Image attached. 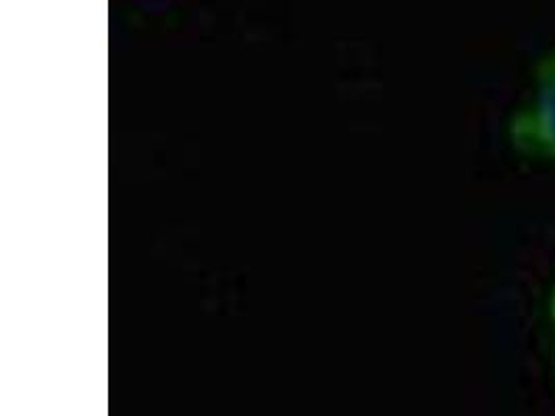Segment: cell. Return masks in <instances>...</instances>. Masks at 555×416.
Returning a JSON list of instances; mask_svg holds the SVG:
<instances>
[{
	"mask_svg": "<svg viewBox=\"0 0 555 416\" xmlns=\"http://www.w3.org/2000/svg\"><path fill=\"white\" fill-rule=\"evenodd\" d=\"M554 316H555V296H554Z\"/></svg>",
	"mask_w": 555,
	"mask_h": 416,
	"instance_id": "2",
	"label": "cell"
},
{
	"mask_svg": "<svg viewBox=\"0 0 555 416\" xmlns=\"http://www.w3.org/2000/svg\"><path fill=\"white\" fill-rule=\"evenodd\" d=\"M512 138L527 153L555 158V54L541 63L534 103L516 117Z\"/></svg>",
	"mask_w": 555,
	"mask_h": 416,
	"instance_id": "1",
	"label": "cell"
}]
</instances>
